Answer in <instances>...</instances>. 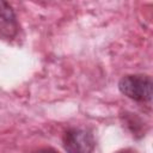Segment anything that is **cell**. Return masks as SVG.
Segmentation results:
<instances>
[{"label":"cell","mask_w":153,"mask_h":153,"mask_svg":"<svg viewBox=\"0 0 153 153\" xmlns=\"http://www.w3.org/2000/svg\"><path fill=\"white\" fill-rule=\"evenodd\" d=\"M63 147L67 153H92L96 146L94 136L82 128H71L63 134Z\"/></svg>","instance_id":"7a4b0ae2"},{"label":"cell","mask_w":153,"mask_h":153,"mask_svg":"<svg viewBox=\"0 0 153 153\" xmlns=\"http://www.w3.org/2000/svg\"><path fill=\"white\" fill-rule=\"evenodd\" d=\"M152 79L148 75H126L118 82L120 91L136 102H149L152 99Z\"/></svg>","instance_id":"6da1fadb"},{"label":"cell","mask_w":153,"mask_h":153,"mask_svg":"<svg viewBox=\"0 0 153 153\" xmlns=\"http://www.w3.org/2000/svg\"><path fill=\"white\" fill-rule=\"evenodd\" d=\"M35 153H59V152H56V151H54L51 148H43V149H39V151L35 152Z\"/></svg>","instance_id":"277c9868"},{"label":"cell","mask_w":153,"mask_h":153,"mask_svg":"<svg viewBox=\"0 0 153 153\" xmlns=\"http://www.w3.org/2000/svg\"><path fill=\"white\" fill-rule=\"evenodd\" d=\"M18 32V22L16 14L6 1L0 0V37L13 38Z\"/></svg>","instance_id":"3957f363"}]
</instances>
